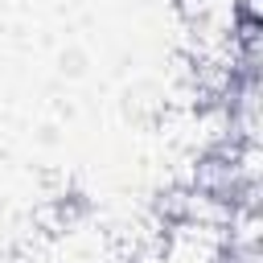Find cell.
<instances>
[{
    "label": "cell",
    "mask_w": 263,
    "mask_h": 263,
    "mask_svg": "<svg viewBox=\"0 0 263 263\" xmlns=\"http://www.w3.org/2000/svg\"><path fill=\"white\" fill-rule=\"evenodd\" d=\"M164 111H168V95L152 78H140V82H132L123 90V115L132 123H156Z\"/></svg>",
    "instance_id": "6da1fadb"
}]
</instances>
